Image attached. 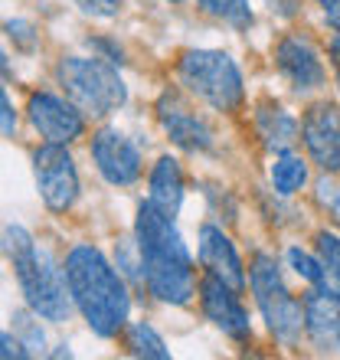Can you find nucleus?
<instances>
[{
  "label": "nucleus",
  "mask_w": 340,
  "mask_h": 360,
  "mask_svg": "<svg viewBox=\"0 0 340 360\" xmlns=\"http://www.w3.org/2000/svg\"><path fill=\"white\" fill-rule=\"evenodd\" d=\"M138 256H141V278L154 298L167 304H187L197 292L193 259L180 239L174 217L161 213L151 200L138 210Z\"/></svg>",
  "instance_id": "obj_1"
},
{
  "label": "nucleus",
  "mask_w": 340,
  "mask_h": 360,
  "mask_svg": "<svg viewBox=\"0 0 340 360\" xmlns=\"http://www.w3.org/2000/svg\"><path fill=\"white\" fill-rule=\"evenodd\" d=\"M66 282L72 304L98 338H115L128 324V288L112 262L95 246H76L66 256Z\"/></svg>",
  "instance_id": "obj_2"
},
{
  "label": "nucleus",
  "mask_w": 340,
  "mask_h": 360,
  "mask_svg": "<svg viewBox=\"0 0 340 360\" xmlns=\"http://www.w3.org/2000/svg\"><path fill=\"white\" fill-rule=\"evenodd\" d=\"M0 249L13 262L20 292L27 298L30 311L46 321H66L72 311V295H69L66 275L56 269V262L37 249L33 236L23 226H7L0 233Z\"/></svg>",
  "instance_id": "obj_3"
},
{
  "label": "nucleus",
  "mask_w": 340,
  "mask_h": 360,
  "mask_svg": "<svg viewBox=\"0 0 340 360\" xmlns=\"http://www.w3.org/2000/svg\"><path fill=\"white\" fill-rule=\"evenodd\" d=\"M59 82L66 89L69 102L95 118L122 108L128 98L118 69L102 56H66L59 63Z\"/></svg>",
  "instance_id": "obj_4"
},
{
  "label": "nucleus",
  "mask_w": 340,
  "mask_h": 360,
  "mask_svg": "<svg viewBox=\"0 0 340 360\" xmlns=\"http://www.w3.org/2000/svg\"><path fill=\"white\" fill-rule=\"evenodd\" d=\"M177 72L190 92L219 112H233L242 105L246 89H242L239 66L219 49H190L180 56Z\"/></svg>",
  "instance_id": "obj_5"
},
{
  "label": "nucleus",
  "mask_w": 340,
  "mask_h": 360,
  "mask_svg": "<svg viewBox=\"0 0 340 360\" xmlns=\"http://www.w3.org/2000/svg\"><path fill=\"white\" fill-rule=\"evenodd\" d=\"M249 282H252L255 302L262 308L265 321H268L275 338L285 344L298 341V334H301V328H304V308L294 302L292 292L285 288L282 272L275 266V259L255 256L252 269H249Z\"/></svg>",
  "instance_id": "obj_6"
},
{
  "label": "nucleus",
  "mask_w": 340,
  "mask_h": 360,
  "mask_svg": "<svg viewBox=\"0 0 340 360\" xmlns=\"http://www.w3.org/2000/svg\"><path fill=\"white\" fill-rule=\"evenodd\" d=\"M33 177L49 210H69L79 197V171L66 144L46 141L33 151Z\"/></svg>",
  "instance_id": "obj_7"
},
{
  "label": "nucleus",
  "mask_w": 340,
  "mask_h": 360,
  "mask_svg": "<svg viewBox=\"0 0 340 360\" xmlns=\"http://www.w3.org/2000/svg\"><path fill=\"white\" fill-rule=\"evenodd\" d=\"M27 115H30V124L53 144H69L85 131L82 112L72 102H66V98H59L53 92L30 95Z\"/></svg>",
  "instance_id": "obj_8"
},
{
  "label": "nucleus",
  "mask_w": 340,
  "mask_h": 360,
  "mask_svg": "<svg viewBox=\"0 0 340 360\" xmlns=\"http://www.w3.org/2000/svg\"><path fill=\"white\" fill-rule=\"evenodd\" d=\"M200 295H203V311L223 334H229L233 341H249L252 328H249V314L239 302V292L229 288L216 275H203L200 278Z\"/></svg>",
  "instance_id": "obj_9"
},
{
  "label": "nucleus",
  "mask_w": 340,
  "mask_h": 360,
  "mask_svg": "<svg viewBox=\"0 0 340 360\" xmlns=\"http://www.w3.org/2000/svg\"><path fill=\"white\" fill-rule=\"evenodd\" d=\"M92 161L108 184L115 187H131L134 180L141 177V154L122 131H105L95 134L92 141Z\"/></svg>",
  "instance_id": "obj_10"
},
{
  "label": "nucleus",
  "mask_w": 340,
  "mask_h": 360,
  "mask_svg": "<svg viewBox=\"0 0 340 360\" xmlns=\"http://www.w3.org/2000/svg\"><path fill=\"white\" fill-rule=\"evenodd\" d=\"M301 138L308 144V151L324 171L340 174V108L334 102L314 105L304 115Z\"/></svg>",
  "instance_id": "obj_11"
},
{
  "label": "nucleus",
  "mask_w": 340,
  "mask_h": 360,
  "mask_svg": "<svg viewBox=\"0 0 340 360\" xmlns=\"http://www.w3.org/2000/svg\"><path fill=\"white\" fill-rule=\"evenodd\" d=\"M157 118H161L164 131L170 134V141L180 144V148H187V151H209L213 148V128L180 95H164L157 102Z\"/></svg>",
  "instance_id": "obj_12"
},
{
  "label": "nucleus",
  "mask_w": 340,
  "mask_h": 360,
  "mask_svg": "<svg viewBox=\"0 0 340 360\" xmlns=\"http://www.w3.org/2000/svg\"><path fill=\"white\" fill-rule=\"evenodd\" d=\"M275 63H278L282 76L288 79L298 92H311V89L324 86V79H327L324 63H321V56H318V49L311 46V39L298 37V33L278 39Z\"/></svg>",
  "instance_id": "obj_13"
},
{
  "label": "nucleus",
  "mask_w": 340,
  "mask_h": 360,
  "mask_svg": "<svg viewBox=\"0 0 340 360\" xmlns=\"http://www.w3.org/2000/svg\"><path fill=\"white\" fill-rule=\"evenodd\" d=\"M200 262H203V269L209 275L223 278L229 288H236V292L246 288V272H242L239 252L223 229H216V226L200 229Z\"/></svg>",
  "instance_id": "obj_14"
},
{
  "label": "nucleus",
  "mask_w": 340,
  "mask_h": 360,
  "mask_svg": "<svg viewBox=\"0 0 340 360\" xmlns=\"http://www.w3.org/2000/svg\"><path fill=\"white\" fill-rule=\"evenodd\" d=\"M304 328L318 351H340V298L331 292H314L304 298Z\"/></svg>",
  "instance_id": "obj_15"
},
{
  "label": "nucleus",
  "mask_w": 340,
  "mask_h": 360,
  "mask_svg": "<svg viewBox=\"0 0 340 360\" xmlns=\"http://www.w3.org/2000/svg\"><path fill=\"white\" fill-rule=\"evenodd\" d=\"M151 203L167 217H177L183 203V174L174 158H161L151 171Z\"/></svg>",
  "instance_id": "obj_16"
},
{
  "label": "nucleus",
  "mask_w": 340,
  "mask_h": 360,
  "mask_svg": "<svg viewBox=\"0 0 340 360\" xmlns=\"http://www.w3.org/2000/svg\"><path fill=\"white\" fill-rule=\"evenodd\" d=\"M255 124H259V138L268 151H288L298 141V122L278 105H262L255 115Z\"/></svg>",
  "instance_id": "obj_17"
},
{
  "label": "nucleus",
  "mask_w": 340,
  "mask_h": 360,
  "mask_svg": "<svg viewBox=\"0 0 340 360\" xmlns=\"http://www.w3.org/2000/svg\"><path fill=\"white\" fill-rule=\"evenodd\" d=\"M318 259H321V288L340 298V239L334 233L318 236Z\"/></svg>",
  "instance_id": "obj_18"
},
{
  "label": "nucleus",
  "mask_w": 340,
  "mask_h": 360,
  "mask_svg": "<svg viewBox=\"0 0 340 360\" xmlns=\"http://www.w3.org/2000/svg\"><path fill=\"white\" fill-rule=\"evenodd\" d=\"M304 180H308V167H304L301 158H294V154H282L278 161L272 164V187L275 193H298L304 187Z\"/></svg>",
  "instance_id": "obj_19"
},
{
  "label": "nucleus",
  "mask_w": 340,
  "mask_h": 360,
  "mask_svg": "<svg viewBox=\"0 0 340 360\" xmlns=\"http://www.w3.org/2000/svg\"><path fill=\"white\" fill-rule=\"evenodd\" d=\"M128 344H131V351L138 354V357H148V360H167L170 351L167 344H164V338L157 331H154L151 324H131V334H128Z\"/></svg>",
  "instance_id": "obj_20"
},
{
  "label": "nucleus",
  "mask_w": 340,
  "mask_h": 360,
  "mask_svg": "<svg viewBox=\"0 0 340 360\" xmlns=\"http://www.w3.org/2000/svg\"><path fill=\"white\" fill-rule=\"evenodd\" d=\"M200 7L219 17L223 23H233V27L246 30L252 23V7H249V0H200Z\"/></svg>",
  "instance_id": "obj_21"
},
{
  "label": "nucleus",
  "mask_w": 340,
  "mask_h": 360,
  "mask_svg": "<svg viewBox=\"0 0 340 360\" xmlns=\"http://www.w3.org/2000/svg\"><path fill=\"white\" fill-rule=\"evenodd\" d=\"M288 262H292V269L301 278H308L311 285H321V259L308 256V252H301V249L294 246V249H288Z\"/></svg>",
  "instance_id": "obj_22"
},
{
  "label": "nucleus",
  "mask_w": 340,
  "mask_h": 360,
  "mask_svg": "<svg viewBox=\"0 0 340 360\" xmlns=\"http://www.w3.org/2000/svg\"><path fill=\"white\" fill-rule=\"evenodd\" d=\"M7 33H10V39H13L17 46H23V49H33V46H37V33H33V27H30L27 20H10V23H7Z\"/></svg>",
  "instance_id": "obj_23"
},
{
  "label": "nucleus",
  "mask_w": 340,
  "mask_h": 360,
  "mask_svg": "<svg viewBox=\"0 0 340 360\" xmlns=\"http://www.w3.org/2000/svg\"><path fill=\"white\" fill-rule=\"evenodd\" d=\"M23 357H30L27 344L20 338H13V334L0 331V360H23Z\"/></svg>",
  "instance_id": "obj_24"
},
{
  "label": "nucleus",
  "mask_w": 340,
  "mask_h": 360,
  "mask_svg": "<svg viewBox=\"0 0 340 360\" xmlns=\"http://www.w3.org/2000/svg\"><path fill=\"white\" fill-rule=\"evenodd\" d=\"M13 131H17V112H13V105H10L7 92H4V86H0V134H4V138H10Z\"/></svg>",
  "instance_id": "obj_25"
},
{
  "label": "nucleus",
  "mask_w": 340,
  "mask_h": 360,
  "mask_svg": "<svg viewBox=\"0 0 340 360\" xmlns=\"http://www.w3.org/2000/svg\"><path fill=\"white\" fill-rule=\"evenodd\" d=\"M79 7L92 17H115L122 10V0H79Z\"/></svg>",
  "instance_id": "obj_26"
},
{
  "label": "nucleus",
  "mask_w": 340,
  "mask_h": 360,
  "mask_svg": "<svg viewBox=\"0 0 340 360\" xmlns=\"http://www.w3.org/2000/svg\"><path fill=\"white\" fill-rule=\"evenodd\" d=\"M318 197H321V203L324 207H331V213L334 217H340V187L334 184V180H327L324 177L321 184H318Z\"/></svg>",
  "instance_id": "obj_27"
},
{
  "label": "nucleus",
  "mask_w": 340,
  "mask_h": 360,
  "mask_svg": "<svg viewBox=\"0 0 340 360\" xmlns=\"http://www.w3.org/2000/svg\"><path fill=\"white\" fill-rule=\"evenodd\" d=\"M17 328L23 331V338H27V347H43V331H39L37 324H33V318L30 314H17Z\"/></svg>",
  "instance_id": "obj_28"
},
{
  "label": "nucleus",
  "mask_w": 340,
  "mask_h": 360,
  "mask_svg": "<svg viewBox=\"0 0 340 360\" xmlns=\"http://www.w3.org/2000/svg\"><path fill=\"white\" fill-rule=\"evenodd\" d=\"M324 10V20L331 23L334 30H340V0H318Z\"/></svg>",
  "instance_id": "obj_29"
},
{
  "label": "nucleus",
  "mask_w": 340,
  "mask_h": 360,
  "mask_svg": "<svg viewBox=\"0 0 340 360\" xmlns=\"http://www.w3.org/2000/svg\"><path fill=\"white\" fill-rule=\"evenodd\" d=\"M272 10L285 13V17H292L294 10H298V0H272Z\"/></svg>",
  "instance_id": "obj_30"
},
{
  "label": "nucleus",
  "mask_w": 340,
  "mask_h": 360,
  "mask_svg": "<svg viewBox=\"0 0 340 360\" xmlns=\"http://www.w3.org/2000/svg\"><path fill=\"white\" fill-rule=\"evenodd\" d=\"M331 59H334V69H337V79H340V33L334 37V43H331Z\"/></svg>",
  "instance_id": "obj_31"
},
{
  "label": "nucleus",
  "mask_w": 340,
  "mask_h": 360,
  "mask_svg": "<svg viewBox=\"0 0 340 360\" xmlns=\"http://www.w3.org/2000/svg\"><path fill=\"white\" fill-rule=\"evenodd\" d=\"M0 72L10 76V63H7V53H4V49H0Z\"/></svg>",
  "instance_id": "obj_32"
},
{
  "label": "nucleus",
  "mask_w": 340,
  "mask_h": 360,
  "mask_svg": "<svg viewBox=\"0 0 340 360\" xmlns=\"http://www.w3.org/2000/svg\"><path fill=\"white\" fill-rule=\"evenodd\" d=\"M174 4H180V0H174Z\"/></svg>",
  "instance_id": "obj_33"
}]
</instances>
